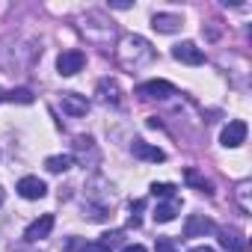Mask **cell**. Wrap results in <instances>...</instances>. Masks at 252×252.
Masks as SVG:
<instances>
[{
    "mask_svg": "<svg viewBox=\"0 0 252 252\" xmlns=\"http://www.w3.org/2000/svg\"><path fill=\"white\" fill-rule=\"evenodd\" d=\"M152 60H155V48L143 36H125L119 42V63L128 71H137V68H143Z\"/></svg>",
    "mask_w": 252,
    "mask_h": 252,
    "instance_id": "1",
    "label": "cell"
},
{
    "mask_svg": "<svg viewBox=\"0 0 252 252\" xmlns=\"http://www.w3.org/2000/svg\"><path fill=\"white\" fill-rule=\"evenodd\" d=\"M137 95L146 98V101H163V98L175 95V86L169 80H149V83H140L137 86Z\"/></svg>",
    "mask_w": 252,
    "mask_h": 252,
    "instance_id": "2",
    "label": "cell"
},
{
    "mask_svg": "<svg viewBox=\"0 0 252 252\" xmlns=\"http://www.w3.org/2000/svg\"><path fill=\"white\" fill-rule=\"evenodd\" d=\"M83 63H86V54L77 51V48H71V51H63V54H60L57 68H60L63 77H71V74H77V71L83 68Z\"/></svg>",
    "mask_w": 252,
    "mask_h": 252,
    "instance_id": "3",
    "label": "cell"
},
{
    "mask_svg": "<svg viewBox=\"0 0 252 252\" xmlns=\"http://www.w3.org/2000/svg\"><path fill=\"white\" fill-rule=\"evenodd\" d=\"M51 231H54V214H42L36 222H30V225H27L24 240H27V243H39V240H45Z\"/></svg>",
    "mask_w": 252,
    "mask_h": 252,
    "instance_id": "4",
    "label": "cell"
},
{
    "mask_svg": "<svg viewBox=\"0 0 252 252\" xmlns=\"http://www.w3.org/2000/svg\"><path fill=\"white\" fill-rule=\"evenodd\" d=\"M172 57H175L178 63H184V65H202V63H205L202 48H196L193 42H178V45L172 48Z\"/></svg>",
    "mask_w": 252,
    "mask_h": 252,
    "instance_id": "5",
    "label": "cell"
},
{
    "mask_svg": "<svg viewBox=\"0 0 252 252\" xmlns=\"http://www.w3.org/2000/svg\"><path fill=\"white\" fill-rule=\"evenodd\" d=\"M222 146L225 149H237L243 140H246V122H240V119H234V122H228L225 128H222Z\"/></svg>",
    "mask_w": 252,
    "mask_h": 252,
    "instance_id": "6",
    "label": "cell"
},
{
    "mask_svg": "<svg viewBox=\"0 0 252 252\" xmlns=\"http://www.w3.org/2000/svg\"><path fill=\"white\" fill-rule=\"evenodd\" d=\"M24 199H42L45 193H48V184L42 181V178H36V175H27V178H21L18 181V187H15Z\"/></svg>",
    "mask_w": 252,
    "mask_h": 252,
    "instance_id": "7",
    "label": "cell"
},
{
    "mask_svg": "<svg viewBox=\"0 0 252 252\" xmlns=\"http://www.w3.org/2000/svg\"><path fill=\"white\" fill-rule=\"evenodd\" d=\"M211 231H217V225H214V220H208L202 214H193L184 225V237H202V234H211Z\"/></svg>",
    "mask_w": 252,
    "mask_h": 252,
    "instance_id": "8",
    "label": "cell"
},
{
    "mask_svg": "<svg viewBox=\"0 0 252 252\" xmlns=\"http://www.w3.org/2000/svg\"><path fill=\"white\" fill-rule=\"evenodd\" d=\"M63 110L77 119V116H86V113H89V101H86L83 95H77V92H65V95H63Z\"/></svg>",
    "mask_w": 252,
    "mask_h": 252,
    "instance_id": "9",
    "label": "cell"
},
{
    "mask_svg": "<svg viewBox=\"0 0 252 252\" xmlns=\"http://www.w3.org/2000/svg\"><path fill=\"white\" fill-rule=\"evenodd\" d=\"M181 15H172V12H158L155 18H152V27L158 30V33H175V30H181Z\"/></svg>",
    "mask_w": 252,
    "mask_h": 252,
    "instance_id": "10",
    "label": "cell"
},
{
    "mask_svg": "<svg viewBox=\"0 0 252 252\" xmlns=\"http://www.w3.org/2000/svg\"><path fill=\"white\" fill-rule=\"evenodd\" d=\"M131 152H134V158H140V160H152V163H163V160H166V155H163L160 149H155V146H149V143H143V140H134Z\"/></svg>",
    "mask_w": 252,
    "mask_h": 252,
    "instance_id": "11",
    "label": "cell"
},
{
    "mask_svg": "<svg viewBox=\"0 0 252 252\" xmlns=\"http://www.w3.org/2000/svg\"><path fill=\"white\" fill-rule=\"evenodd\" d=\"M220 243H222L228 252H243V249H246V237H243L237 228H220Z\"/></svg>",
    "mask_w": 252,
    "mask_h": 252,
    "instance_id": "12",
    "label": "cell"
},
{
    "mask_svg": "<svg viewBox=\"0 0 252 252\" xmlns=\"http://www.w3.org/2000/svg\"><path fill=\"white\" fill-rule=\"evenodd\" d=\"M178 211H181V205H178V196H175V199H166L163 205H158L152 217H155V222H172Z\"/></svg>",
    "mask_w": 252,
    "mask_h": 252,
    "instance_id": "13",
    "label": "cell"
},
{
    "mask_svg": "<svg viewBox=\"0 0 252 252\" xmlns=\"http://www.w3.org/2000/svg\"><path fill=\"white\" fill-rule=\"evenodd\" d=\"M74 155H77L83 163H86V155H89V158H92V163H95V160H98V152H95L92 137H77V140H74Z\"/></svg>",
    "mask_w": 252,
    "mask_h": 252,
    "instance_id": "14",
    "label": "cell"
},
{
    "mask_svg": "<svg viewBox=\"0 0 252 252\" xmlns=\"http://www.w3.org/2000/svg\"><path fill=\"white\" fill-rule=\"evenodd\" d=\"M98 98L104 101V104H119V86H116V80H101L98 83Z\"/></svg>",
    "mask_w": 252,
    "mask_h": 252,
    "instance_id": "15",
    "label": "cell"
},
{
    "mask_svg": "<svg viewBox=\"0 0 252 252\" xmlns=\"http://www.w3.org/2000/svg\"><path fill=\"white\" fill-rule=\"evenodd\" d=\"M71 163H74V158H71V155H54V158H48V160H45V169H48V172H54V175H60V172L71 169Z\"/></svg>",
    "mask_w": 252,
    "mask_h": 252,
    "instance_id": "16",
    "label": "cell"
},
{
    "mask_svg": "<svg viewBox=\"0 0 252 252\" xmlns=\"http://www.w3.org/2000/svg\"><path fill=\"white\" fill-rule=\"evenodd\" d=\"M184 178H187V184H190V187H196V190H202V193H214L211 181H208L205 175H199L193 166H190V169H184Z\"/></svg>",
    "mask_w": 252,
    "mask_h": 252,
    "instance_id": "17",
    "label": "cell"
},
{
    "mask_svg": "<svg viewBox=\"0 0 252 252\" xmlns=\"http://www.w3.org/2000/svg\"><path fill=\"white\" fill-rule=\"evenodd\" d=\"M3 98H6V101H12V104H33V101H36V98H33V92H30V89H24V86H21V89L6 92Z\"/></svg>",
    "mask_w": 252,
    "mask_h": 252,
    "instance_id": "18",
    "label": "cell"
},
{
    "mask_svg": "<svg viewBox=\"0 0 252 252\" xmlns=\"http://www.w3.org/2000/svg\"><path fill=\"white\" fill-rule=\"evenodd\" d=\"M143 211H146V199H134V202H131V225H134V228L143 225V217H140Z\"/></svg>",
    "mask_w": 252,
    "mask_h": 252,
    "instance_id": "19",
    "label": "cell"
},
{
    "mask_svg": "<svg viewBox=\"0 0 252 252\" xmlns=\"http://www.w3.org/2000/svg\"><path fill=\"white\" fill-rule=\"evenodd\" d=\"M152 196H160V199H175V184H152Z\"/></svg>",
    "mask_w": 252,
    "mask_h": 252,
    "instance_id": "20",
    "label": "cell"
},
{
    "mask_svg": "<svg viewBox=\"0 0 252 252\" xmlns=\"http://www.w3.org/2000/svg\"><path fill=\"white\" fill-rule=\"evenodd\" d=\"M122 240H125V231H107V234H101L98 243H104L107 249H113V246H119Z\"/></svg>",
    "mask_w": 252,
    "mask_h": 252,
    "instance_id": "21",
    "label": "cell"
},
{
    "mask_svg": "<svg viewBox=\"0 0 252 252\" xmlns=\"http://www.w3.org/2000/svg\"><path fill=\"white\" fill-rule=\"evenodd\" d=\"M155 252H178V249H175V240L172 237H158L155 240Z\"/></svg>",
    "mask_w": 252,
    "mask_h": 252,
    "instance_id": "22",
    "label": "cell"
},
{
    "mask_svg": "<svg viewBox=\"0 0 252 252\" xmlns=\"http://www.w3.org/2000/svg\"><path fill=\"white\" fill-rule=\"evenodd\" d=\"M71 249H77V252H110L104 243H71Z\"/></svg>",
    "mask_w": 252,
    "mask_h": 252,
    "instance_id": "23",
    "label": "cell"
},
{
    "mask_svg": "<svg viewBox=\"0 0 252 252\" xmlns=\"http://www.w3.org/2000/svg\"><path fill=\"white\" fill-rule=\"evenodd\" d=\"M237 199H240V208L249 211V181H243V184L237 187Z\"/></svg>",
    "mask_w": 252,
    "mask_h": 252,
    "instance_id": "24",
    "label": "cell"
},
{
    "mask_svg": "<svg viewBox=\"0 0 252 252\" xmlns=\"http://www.w3.org/2000/svg\"><path fill=\"white\" fill-rule=\"evenodd\" d=\"M122 252H146V246H140V243H134V246H125Z\"/></svg>",
    "mask_w": 252,
    "mask_h": 252,
    "instance_id": "25",
    "label": "cell"
},
{
    "mask_svg": "<svg viewBox=\"0 0 252 252\" xmlns=\"http://www.w3.org/2000/svg\"><path fill=\"white\" fill-rule=\"evenodd\" d=\"M190 252H214V249H211V246H193Z\"/></svg>",
    "mask_w": 252,
    "mask_h": 252,
    "instance_id": "26",
    "label": "cell"
},
{
    "mask_svg": "<svg viewBox=\"0 0 252 252\" xmlns=\"http://www.w3.org/2000/svg\"><path fill=\"white\" fill-rule=\"evenodd\" d=\"M15 252H27V246H18V249H15Z\"/></svg>",
    "mask_w": 252,
    "mask_h": 252,
    "instance_id": "27",
    "label": "cell"
},
{
    "mask_svg": "<svg viewBox=\"0 0 252 252\" xmlns=\"http://www.w3.org/2000/svg\"><path fill=\"white\" fill-rule=\"evenodd\" d=\"M0 205H3V193H0Z\"/></svg>",
    "mask_w": 252,
    "mask_h": 252,
    "instance_id": "28",
    "label": "cell"
},
{
    "mask_svg": "<svg viewBox=\"0 0 252 252\" xmlns=\"http://www.w3.org/2000/svg\"><path fill=\"white\" fill-rule=\"evenodd\" d=\"M0 101H3V92H0Z\"/></svg>",
    "mask_w": 252,
    "mask_h": 252,
    "instance_id": "29",
    "label": "cell"
}]
</instances>
